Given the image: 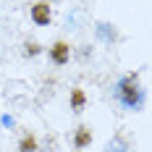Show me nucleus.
Segmentation results:
<instances>
[{
	"mask_svg": "<svg viewBox=\"0 0 152 152\" xmlns=\"http://www.w3.org/2000/svg\"><path fill=\"white\" fill-rule=\"evenodd\" d=\"M113 97H115V102H118L123 110L139 113V110L144 107V100H147V92L139 84V74L121 76V79L113 84Z\"/></svg>",
	"mask_w": 152,
	"mask_h": 152,
	"instance_id": "obj_1",
	"label": "nucleus"
},
{
	"mask_svg": "<svg viewBox=\"0 0 152 152\" xmlns=\"http://www.w3.org/2000/svg\"><path fill=\"white\" fill-rule=\"evenodd\" d=\"M71 55H74V47L68 45L66 39H55V42L50 45V50H47L50 63H53V66H58V68L68 66V63H71Z\"/></svg>",
	"mask_w": 152,
	"mask_h": 152,
	"instance_id": "obj_2",
	"label": "nucleus"
},
{
	"mask_svg": "<svg viewBox=\"0 0 152 152\" xmlns=\"http://www.w3.org/2000/svg\"><path fill=\"white\" fill-rule=\"evenodd\" d=\"M68 142H71L74 150H87V147H92V142H94V129L87 126V123H79L74 131L68 134Z\"/></svg>",
	"mask_w": 152,
	"mask_h": 152,
	"instance_id": "obj_3",
	"label": "nucleus"
},
{
	"mask_svg": "<svg viewBox=\"0 0 152 152\" xmlns=\"http://www.w3.org/2000/svg\"><path fill=\"white\" fill-rule=\"evenodd\" d=\"M29 18H31V24H37V26H50V21H53V5H50V0H37L29 8Z\"/></svg>",
	"mask_w": 152,
	"mask_h": 152,
	"instance_id": "obj_4",
	"label": "nucleus"
},
{
	"mask_svg": "<svg viewBox=\"0 0 152 152\" xmlns=\"http://www.w3.org/2000/svg\"><path fill=\"white\" fill-rule=\"evenodd\" d=\"M94 37H97V42H102V45H115V42L121 39L118 26L110 24V21H94Z\"/></svg>",
	"mask_w": 152,
	"mask_h": 152,
	"instance_id": "obj_5",
	"label": "nucleus"
},
{
	"mask_svg": "<svg viewBox=\"0 0 152 152\" xmlns=\"http://www.w3.org/2000/svg\"><path fill=\"white\" fill-rule=\"evenodd\" d=\"M102 152H137L134 142L126 137V134H115V137L107 139V144L102 147Z\"/></svg>",
	"mask_w": 152,
	"mask_h": 152,
	"instance_id": "obj_6",
	"label": "nucleus"
},
{
	"mask_svg": "<svg viewBox=\"0 0 152 152\" xmlns=\"http://www.w3.org/2000/svg\"><path fill=\"white\" fill-rule=\"evenodd\" d=\"M81 18H87V13H84V11H76V8H74V11H68V13H66V18H63V26H66L68 31H81V29H84V26L79 24Z\"/></svg>",
	"mask_w": 152,
	"mask_h": 152,
	"instance_id": "obj_7",
	"label": "nucleus"
},
{
	"mask_svg": "<svg viewBox=\"0 0 152 152\" xmlns=\"http://www.w3.org/2000/svg\"><path fill=\"white\" fill-rule=\"evenodd\" d=\"M68 102H71V113H84V107H87V94H84V89L81 87H74Z\"/></svg>",
	"mask_w": 152,
	"mask_h": 152,
	"instance_id": "obj_8",
	"label": "nucleus"
},
{
	"mask_svg": "<svg viewBox=\"0 0 152 152\" xmlns=\"http://www.w3.org/2000/svg\"><path fill=\"white\" fill-rule=\"evenodd\" d=\"M18 152H39V142H37V137L31 131L21 134V139H18Z\"/></svg>",
	"mask_w": 152,
	"mask_h": 152,
	"instance_id": "obj_9",
	"label": "nucleus"
},
{
	"mask_svg": "<svg viewBox=\"0 0 152 152\" xmlns=\"http://www.w3.org/2000/svg\"><path fill=\"white\" fill-rule=\"evenodd\" d=\"M39 53H42V45H39V42H34V39H31V42H24V55H26V58H37Z\"/></svg>",
	"mask_w": 152,
	"mask_h": 152,
	"instance_id": "obj_10",
	"label": "nucleus"
},
{
	"mask_svg": "<svg viewBox=\"0 0 152 152\" xmlns=\"http://www.w3.org/2000/svg\"><path fill=\"white\" fill-rule=\"evenodd\" d=\"M0 123H3V126H8V129H11V126H13V118H11V115H3V118H0Z\"/></svg>",
	"mask_w": 152,
	"mask_h": 152,
	"instance_id": "obj_11",
	"label": "nucleus"
}]
</instances>
